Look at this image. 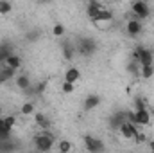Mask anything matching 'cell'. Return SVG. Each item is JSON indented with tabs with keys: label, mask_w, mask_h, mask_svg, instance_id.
<instances>
[{
	"label": "cell",
	"mask_w": 154,
	"mask_h": 153,
	"mask_svg": "<svg viewBox=\"0 0 154 153\" xmlns=\"http://www.w3.org/2000/svg\"><path fill=\"white\" fill-rule=\"evenodd\" d=\"M54 135L52 133H48V130H45L43 133H39L34 137V148L38 150V151H48V150H52V146H54Z\"/></svg>",
	"instance_id": "cell-1"
},
{
	"label": "cell",
	"mask_w": 154,
	"mask_h": 153,
	"mask_svg": "<svg viewBox=\"0 0 154 153\" xmlns=\"http://www.w3.org/2000/svg\"><path fill=\"white\" fill-rule=\"evenodd\" d=\"M75 50H77L79 56L90 58V56L97 50V43H95V40H91V38H81L79 41H77Z\"/></svg>",
	"instance_id": "cell-2"
},
{
	"label": "cell",
	"mask_w": 154,
	"mask_h": 153,
	"mask_svg": "<svg viewBox=\"0 0 154 153\" xmlns=\"http://www.w3.org/2000/svg\"><path fill=\"white\" fill-rule=\"evenodd\" d=\"M131 11H133L134 18H138V20H145V18H149V15H151L149 4H147L145 0H134L133 5H131Z\"/></svg>",
	"instance_id": "cell-3"
},
{
	"label": "cell",
	"mask_w": 154,
	"mask_h": 153,
	"mask_svg": "<svg viewBox=\"0 0 154 153\" xmlns=\"http://www.w3.org/2000/svg\"><path fill=\"white\" fill-rule=\"evenodd\" d=\"M84 148L91 153H99V151H104L106 146H104V142H102L100 139H95V137H91V135H86V137H84Z\"/></svg>",
	"instance_id": "cell-4"
},
{
	"label": "cell",
	"mask_w": 154,
	"mask_h": 153,
	"mask_svg": "<svg viewBox=\"0 0 154 153\" xmlns=\"http://www.w3.org/2000/svg\"><path fill=\"white\" fill-rule=\"evenodd\" d=\"M118 132H120V135L125 137V139H134V135L138 133V128H136L134 122H131V121L127 119V121L122 122V126L118 128Z\"/></svg>",
	"instance_id": "cell-5"
},
{
	"label": "cell",
	"mask_w": 154,
	"mask_h": 153,
	"mask_svg": "<svg viewBox=\"0 0 154 153\" xmlns=\"http://www.w3.org/2000/svg\"><path fill=\"white\" fill-rule=\"evenodd\" d=\"M124 121H127V112L118 110V112H115V114L109 117V128H111V130H115V132H118V128L122 126V122H124Z\"/></svg>",
	"instance_id": "cell-6"
},
{
	"label": "cell",
	"mask_w": 154,
	"mask_h": 153,
	"mask_svg": "<svg viewBox=\"0 0 154 153\" xmlns=\"http://www.w3.org/2000/svg\"><path fill=\"white\" fill-rule=\"evenodd\" d=\"M102 9V5L97 2V0H90L88 4H86V16L91 20V22H95L97 20V16H99V11Z\"/></svg>",
	"instance_id": "cell-7"
},
{
	"label": "cell",
	"mask_w": 154,
	"mask_h": 153,
	"mask_svg": "<svg viewBox=\"0 0 154 153\" xmlns=\"http://www.w3.org/2000/svg\"><path fill=\"white\" fill-rule=\"evenodd\" d=\"M125 31H127V34H129L131 38H136V36L142 33V22H140L138 18L129 20V22L125 24Z\"/></svg>",
	"instance_id": "cell-8"
},
{
	"label": "cell",
	"mask_w": 154,
	"mask_h": 153,
	"mask_svg": "<svg viewBox=\"0 0 154 153\" xmlns=\"http://www.w3.org/2000/svg\"><path fill=\"white\" fill-rule=\"evenodd\" d=\"M99 105H100V97L95 96V94H91V96H88V97L84 99L82 108H84V112H91V110H95Z\"/></svg>",
	"instance_id": "cell-9"
},
{
	"label": "cell",
	"mask_w": 154,
	"mask_h": 153,
	"mask_svg": "<svg viewBox=\"0 0 154 153\" xmlns=\"http://www.w3.org/2000/svg\"><path fill=\"white\" fill-rule=\"evenodd\" d=\"M152 60H154V52H152V50H151V49H145V47H142L140 60H138L140 67H143V65H152Z\"/></svg>",
	"instance_id": "cell-10"
},
{
	"label": "cell",
	"mask_w": 154,
	"mask_h": 153,
	"mask_svg": "<svg viewBox=\"0 0 154 153\" xmlns=\"http://www.w3.org/2000/svg\"><path fill=\"white\" fill-rule=\"evenodd\" d=\"M14 83H16V86H18L20 90H23V92L32 85L31 77L27 76V74H18V76H14Z\"/></svg>",
	"instance_id": "cell-11"
},
{
	"label": "cell",
	"mask_w": 154,
	"mask_h": 153,
	"mask_svg": "<svg viewBox=\"0 0 154 153\" xmlns=\"http://www.w3.org/2000/svg\"><path fill=\"white\" fill-rule=\"evenodd\" d=\"M79 79H81V70L77 67H68L66 72H65V81H70V83L75 85Z\"/></svg>",
	"instance_id": "cell-12"
},
{
	"label": "cell",
	"mask_w": 154,
	"mask_h": 153,
	"mask_svg": "<svg viewBox=\"0 0 154 153\" xmlns=\"http://www.w3.org/2000/svg\"><path fill=\"white\" fill-rule=\"evenodd\" d=\"M61 49H63V58H65L66 61H72L74 56H75V52H77L75 47H74L70 41H63V47H61Z\"/></svg>",
	"instance_id": "cell-13"
},
{
	"label": "cell",
	"mask_w": 154,
	"mask_h": 153,
	"mask_svg": "<svg viewBox=\"0 0 154 153\" xmlns=\"http://www.w3.org/2000/svg\"><path fill=\"white\" fill-rule=\"evenodd\" d=\"M13 54V47H11V43H0V65H4L5 63V60L9 58Z\"/></svg>",
	"instance_id": "cell-14"
},
{
	"label": "cell",
	"mask_w": 154,
	"mask_h": 153,
	"mask_svg": "<svg viewBox=\"0 0 154 153\" xmlns=\"http://www.w3.org/2000/svg\"><path fill=\"white\" fill-rule=\"evenodd\" d=\"M34 122L38 124L39 128H43V130H48V126H50V119L45 114H41V112H36L34 114Z\"/></svg>",
	"instance_id": "cell-15"
},
{
	"label": "cell",
	"mask_w": 154,
	"mask_h": 153,
	"mask_svg": "<svg viewBox=\"0 0 154 153\" xmlns=\"http://www.w3.org/2000/svg\"><path fill=\"white\" fill-rule=\"evenodd\" d=\"M113 20V13L109 11V9H106V7H102L100 11H99V16H97V20H95V24L97 22H102V24H109Z\"/></svg>",
	"instance_id": "cell-16"
},
{
	"label": "cell",
	"mask_w": 154,
	"mask_h": 153,
	"mask_svg": "<svg viewBox=\"0 0 154 153\" xmlns=\"http://www.w3.org/2000/svg\"><path fill=\"white\" fill-rule=\"evenodd\" d=\"M5 65L11 67V69H14V70H18V69L22 67V58L16 56V54H11V56L5 60Z\"/></svg>",
	"instance_id": "cell-17"
},
{
	"label": "cell",
	"mask_w": 154,
	"mask_h": 153,
	"mask_svg": "<svg viewBox=\"0 0 154 153\" xmlns=\"http://www.w3.org/2000/svg\"><path fill=\"white\" fill-rule=\"evenodd\" d=\"M14 122H16V117H14V115H5V117H0V126H2V128H5V130H13Z\"/></svg>",
	"instance_id": "cell-18"
},
{
	"label": "cell",
	"mask_w": 154,
	"mask_h": 153,
	"mask_svg": "<svg viewBox=\"0 0 154 153\" xmlns=\"http://www.w3.org/2000/svg\"><path fill=\"white\" fill-rule=\"evenodd\" d=\"M152 74H154L152 65H143V67H140V76L143 77V79H151Z\"/></svg>",
	"instance_id": "cell-19"
},
{
	"label": "cell",
	"mask_w": 154,
	"mask_h": 153,
	"mask_svg": "<svg viewBox=\"0 0 154 153\" xmlns=\"http://www.w3.org/2000/svg\"><path fill=\"white\" fill-rule=\"evenodd\" d=\"M0 70H2V76H4V79H5V81L16 76V70H14V69H11V67H7L5 63H4V67H0Z\"/></svg>",
	"instance_id": "cell-20"
},
{
	"label": "cell",
	"mask_w": 154,
	"mask_h": 153,
	"mask_svg": "<svg viewBox=\"0 0 154 153\" xmlns=\"http://www.w3.org/2000/svg\"><path fill=\"white\" fill-rule=\"evenodd\" d=\"M13 11V4L9 0H0V15H9Z\"/></svg>",
	"instance_id": "cell-21"
},
{
	"label": "cell",
	"mask_w": 154,
	"mask_h": 153,
	"mask_svg": "<svg viewBox=\"0 0 154 153\" xmlns=\"http://www.w3.org/2000/svg\"><path fill=\"white\" fill-rule=\"evenodd\" d=\"M34 110H36V108H34V103H25V105L20 108V114L22 115H32Z\"/></svg>",
	"instance_id": "cell-22"
},
{
	"label": "cell",
	"mask_w": 154,
	"mask_h": 153,
	"mask_svg": "<svg viewBox=\"0 0 154 153\" xmlns=\"http://www.w3.org/2000/svg\"><path fill=\"white\" fill-rule=\"evenodd\" d=\"M52 34L57 36V38L63 36V34H65V25H63V24H54V27H52Z\"/></svg>",
	"instance_id": "cell-23"
},
{
	"label": "cell",
	"mask_w": 154,
	"mask_h": 153,
	"mask_svg": "<svg viewBox=\"0 0 154 153\" xmlns=\"http://www.w3.org/2000/svg\"><path fill=\"white\" fill-rule=\"evenodd\" d=\"M61 90H63L65 94H72V92H74V83H70V81H63Z\"/></svg>",
	"instance_id": "cell-24"
},
{
	"label": "cell",
	"mask_w": 154,
	"mask_h": 153,
	"mask_svg": "<svg viewBox=\"0 0 154 153\" xmlns=\"http://www.w3.org/2000/svg\"><path fill=\"white\" fill-rule=\"evenodd\" d=\"M72 148H74V146H72L68 141H61V142H59V151H63V153H65V151H70Z\"/></svg>",
	"instance_id": "cell-25"
},
{
	"label": "cell",
	"mask_w": 154,
	"mask_h": 153,
	"mask_svg": "<svg viewBox=\"0 0 154 153\" xmlns=\"http://www.w3.org/2000/svg\"><path fill=\"white\" fill-rule=\"evenodd\" d=\"M134 108L138 110V108H147V106H145V103H143L140 97H136V99H134Z\"/></svg>",
	"instance_id": "cell-26"
},
{
	"label": "cell",
	"mask_w": 154,
	"mask_h": 153,
	"mask_svg": "<svg viewBox=\"0 0 154 153\" xmlns=\"http://www.w3.org/2000/svg\"><path fill=\"white\" fill-rule=\"evenodd\" d=\"M145 139H147V137H145L143 133H140V132H138V133L134 135V141H136L138 144H142V142H145Z\"/></svg>",
	"instance_id": "cell-27"
},
{
	"label": "cell",
	"mask_w": 154,
	"mask_h": 153,
	"mask_svg": "<svg viewBox=\"0 0 154 153\" xmlns=\"http://www.w3.org/2000/svg\"><path fill=\"white\" fill-rule=\"evenodd\" d=\"M38 36H39L38 31H31V33L27 34V40H29V41H34V40H38Z\"/></svg>",
	"instance_id": "cell-28"
},
{
	"label": "cell",
	"mask_w": 154,
	"mask_h": 153,
	"mask_svg": "<svg viewBox=\"0 0 154 153\" xmlns=\"http://www.w3.org/2000/svg\"><path fill=\"white\" fill-rule=\"evenodd\" d=\"M149 150H151V151H154V141H151V142H149Z\"/></svg>",
	"instance_id": "cell-29"
},
{
	"label": "cell",
	"mask_w": 154,
	"mask_h": 153,
	"mask_svg": "<svg viewBox=\"0 0 154 153\" xmlns=\"http://www.w3.org/2000/svg\"><path fill=\"white\" fill-rule=\"evenodd\" d=\"M4 81H5V79H4V76H2V70H0V85H2Z\"/></svg>",
	"instance_id": "cell-30"
},
{
	"label": "cell",
	"mask_w": 154,
	"mask_h": 153,
	"mask_svg": "<svg viewBox=\"0 0 154 153\" xmlns=\"http://www.w3.org/2000/svg\"><path fill=\"white\" fill-rule=\"evenodd\" d=\"M0 117H2V106H0Z\"/></svg>",
	"instance_id": "cell-31"
}]
</instances>
